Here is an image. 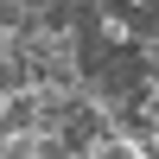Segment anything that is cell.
<instances>
[{"label": "cell", "mask_w": 159, "mask_h": 159, "mask_svg": "<svg viewBox=\"0 0 159 159\" xmlns=\"http://www.w3.org/2000/svg\"><path fill=\"white\" fill-rule=\"evenodd\" d=\"M96 38H102V45H134V19L115 13V7H102L96 13Z\"/></svg>", "instance_id": "6da1fadb"}, {"label": "cell", "mask_w": 159, "mask_h": 159, "mask_svg": "<svg viewBox=\"0 0 159 159\" xmlns=\"http://www.w3.org/2000/svg\"><path fill=\"white\" fill-rule=\"evenodd\" d=\"M0 64H19V38H13L7 25H0Z\"/></svg>", "instance_id": "7a4b0ae2"}]
</instances>
